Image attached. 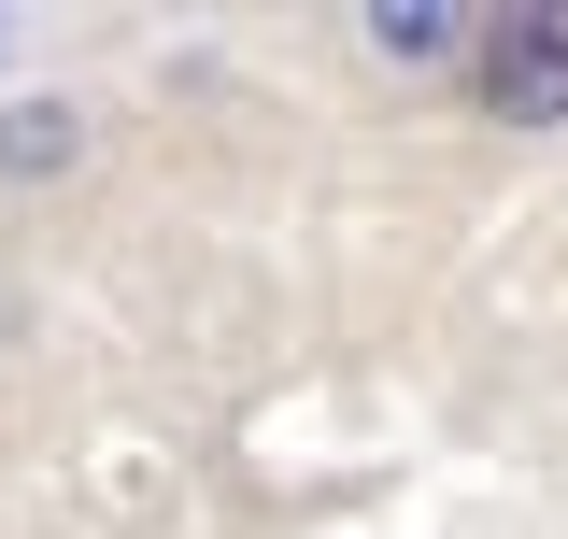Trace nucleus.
<instances>
[{
	"instance_id": "obj_1",
	"label": "nucleus",
	"mask_w": 568,
	"mask_h": 539,
	"mask_svg": "<svg viewBox=\"0 0 568 539\" xmlns=\"http://www.w3.org/2000/svg\"><path fill=\"white\" fill-rule=\"evenodd\" d=\"M484 100L511 114V129H568V14H497Z\"/></svg>"
},
{
	"instance_id": "obj_2",
	"label": "nucleus",
	"mask_w": 568,
	"mask_h": 539,
	"mask_svg": "<svg viewBox=\"0 0 568 539\" xmlns=\"http://www.w3.org/2000/svg\"><path fill=\"white\" fill-rule=\"evenodd\" d=\"M355 29H369V58H398V71H440L455 43H469V0H369Z\"/></svg>"
},
{
	"instance_id": "obj_3",
	"label": "nucleus",
	"mask_w": 568,
	"mask_h": 539,
	"mask_svg": "<svg viewBox=\"0 0 568 539\" xmlns=\"http://www.w3.org/2000/svg\"><path fill=\"white\" fill-rule=\"evenodd\" d=\"M71 156H85V114H71V100H14V114H0V171H14V185H43Z\"/></svg>"
},
{
	"instance_id": "obj_4",
	"label": "nucleus",
	"mask_w": 568,
	"mask_h": 539,
	"mask_svg": "<svg viewBox=\"0 0 568 539\" xmlns=\"http://www.w3.org/2000/svg\"><path fill=\"white\" fill-rule=\"evenodd\" d=\"M0 29H14V14H0Z\"/></svg>"
}]
</instances>
